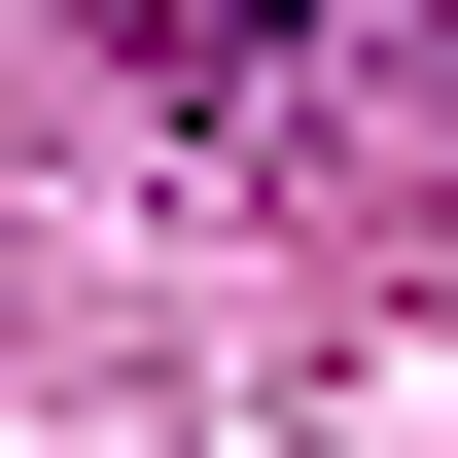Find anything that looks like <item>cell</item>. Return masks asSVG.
<instances>
[{
	"mask_svg": "<svg viewBox=\"0 0 458 458\" xmlns=\"http://www.w3.org/2000/svg\"><path fill=\"white\" fill-rule=\"evenodd\" d=\"M106 36H141V71H247V36H283V0H106Z\"/></svg>",
	"mask_w": 458,
	"mask_h": 458,
	"instance_id": "cell-1",
	"label": "cell"
}]
</instances>
